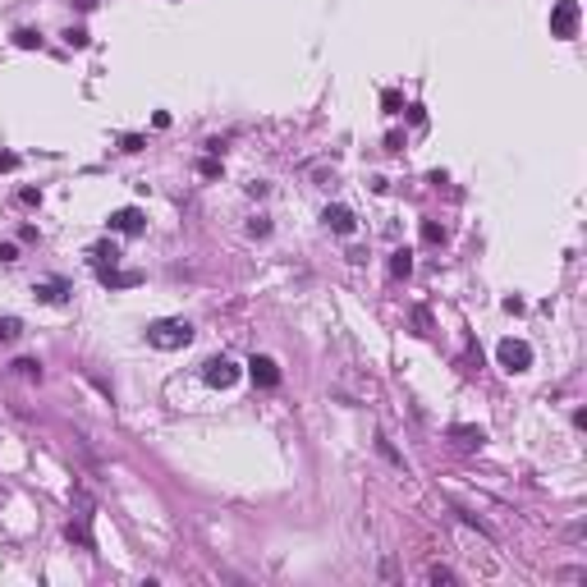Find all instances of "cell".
I'll return each mask as SVG.
<instances>
[{
    "label": "cell",
    "instance_id": "cell-1",
    "mask_svg": "<svg viewBox=\"0 0 587 587\" xmlns=\"http://www.w3.org/2000/svg\"><path fill=\"white\" fill-rule=\"evenodd\" d=\"M189 340H193L189 321H152L147 326V345H156V349H184Z\"/></svg>",
    "mask_w": 587,
    "mask_h": 587
},
{
    "label": "cell",
    "instance_id": "cell-2",
    "mask_svg": "<svg viewBox=\"0 0 587 587\" xmlns=\"http://www.w3.org/2000/svg\"><path fill=\"white\" fill-rule=\"evenodd\" d=\"M578 18H583L578 0H555V9H551V37H560V42L578 37Z\"/></svg>",
    "mask_w": 587,
    "mask_h": 587
},
{
    "label": "cell",
    "instance_id": "cell-3",
    "mask_svg": "<svg viewBox=\"0 0 587 587\" xmlns=\"http://www.w3.org/2000/svg\"><path fill=\"white\" fill-rule=\"evenodd\" d=\"M496 358H501L505 371H527V367H532V349H527L523 340H501Z\"/></svg>",
    "mask_w": 587,
    "mask_h": 587
},
{
    "label": "cell",
    "instance_id": "cell-4",
    "mask_svg": "<svg viewBox=\"0 0 587 587\" xmlns=\"http://www.w3.org/2000/svg\"><path fill=\"white\" fill-rule=\"evenodd\" d=\"M248 371H252V381H257L262 390H276V386H280V367H276V358H267V354L252 358Z\"/></svg>",
    "mask_w": 587,
    "mask_h": 587
},
{
    "label": "cell",
    "instance_id": "cell-5",
    "mask_svg": "<svg viewBox=\"0 0 587 587\" xmlns=\"http://www.w3.org/2000/svg\"><path fill=\"white\" fill-rule=\"evenodd\" d=\"M234 381H239V367H234L230 358H211V363H207V386H216V390H230Z\"/></svg>",
    "mask_w": 587,
    "mask_h": 587
},
{
    "label": "cell",
    "instance_id": "cell-6",
    "mask_svg": "<svg viewBox=\"0 0 587 587\" xmlns=\"http://www.w3.org/2000/svg\"><path fill=\"white\" fill-rule=\"evenodd\" d=\"M142 225H147V216H142L138 207H120V211L111 216V230H115V234H142Z\"/></svg>",
    "mask_w": 587,
    "mask_h": 587
},
{
    "label": "cell",
    "instance_id": "cell-7",
    "mask_svg": "<svg viewBox=\"0 0 587 587\" xmlns=\"http://www.w3.org/2000/svg\"><path fill=\"white\" fill-rule=\"evenodd\" d=\"M33 294L42 303H65V298H69V285H65L60 276H46V280H37V285H33Z\"/></svg>",
    "mask_w": 587,
    "mask_h": 587
},
{
    "label": "cell",
    "instance_id": "cell-8",
    "mask_svg": "<svg viewBox=\"0 0 587 587\" xmlns=\"http://www.w3.org/2000/svg\"><path fill=\"white\" fill-rule=\"evenodd\" d=\"M101 285H106V289H133V285H142V271H115V267H101Z\"/></svg>",
    "mask_w": 587,
    "mask_h": 587
},
{
    "label": "cell",
    "instance_id": "cell-9",
    "mask_svg": "<svg viewBox=\"0 0 587 587\" xmlns=\"http://www.w3.org/2000/svg\"><path fill=\"white\" fill-rule=\"evenodd\" d=\"M321 220H326L335 234H354V211H349V207H326V211H321Z\"/></svg>",
    "mask_w": 587,
    "mask_h": 587
},
{
    "label": "cell",
    "instance_id": "cell-10",
    "mask_svg": "<svg viewBox=\"0 0 587 587\" xmlns=\"http://www.w3.org/2000/svg\"><path fill=\"white\" fill-rule=\"evenodd\" d=\"M449 436H454V440H459V445H464V449H477V445H482V440H486V432H482V427H468V423L449 427Z\"/></svg>",
    "mask_w": 587,
    "mask_h": 587
},
{
    "label": "cell",
    "instance_id": "cell-11",
    "mask_svg": "<svg viewBox=\"0 0 587 587\" xmlns=\"http://www.w3.org/2000/svg\"><path fill=\"white\" fill-rule=\"evenodd\" d=\"M69 542H74V546H83V551H96V542H92V527H87V514H83V518H74V523H69Z\"/></svg>",
    "mask_w": 587,
    "mask_h": 587
},
{
    "label": "cell",
    "instance_id": "cell-12",
    "mask_svg": "<svg viewBox=\"0 0 587 587\" xmlns=\"http://www.w3.org/2000/svg\"><path fill=\"white\" fill-rule=\"evenodd\" d=\"M390 276H395V280H408V276H413V252H408V248L390 252Z\"/></svg>",
    "mask_w": 587,
    "mask_h": 587
},
{
    "label": "cell",
    "instance_id": "cell-13",
    "mask_svg": "<svg viewBox=\"0 0 587 587\" xmlns=\"http://www.w3.org/2000/svg\"><path fill=\"white\" fill-rule=\"evenodd\" d=\"M18 335H23V321L18 317H0V340L9 345V340H18Z\"/></svg>",
    "mask_w": 587,
    "mask_h": 587
},
{
    "label": "cell",
    "instance_id": "cell-14",
    "mask_svg": "<svg viewBox=\"0 0 587 587\" xmlns=\"http://www.w3.org/2000/svg\"><path fill=\"white\" fill-rule=\"evenodd\" d=\"M14 371H18L23 381H37V376H42V363H37V358H18Z\"/></svg>",
    "mask_w": 587,
    "mask_h": 587
},
{
    "label": "cell",
    "instance_id": "cell-15",
    "mask_svg": "<svg viewBox=\"0 0 587 587\" xmlns=\"http://www.w3.org/2000/svg\"><path fill=\"white\" fill-rule=\"evenodd\" d=\"M92 257L101 262V267H115V257H120V248H115V243H96V248H92Z\"/></svg>",
    "mask_w": 587,
    "mask_h": 587
},
{
    "label": "cell",
    "instance_id": "cell-16",
    "mask_svg": "<svg viewBox=\"0 0 587 587\" xmlns=\"http://www.w3.org/2000/svg\"><path fill=\"white\" fill-rule=\"evenodd\" d=\"M423 243H445V230L436 220H423Z\"/></svg>",
    "mask_w": 587,
    "mask_h": 587
},
{
    "label": "cell",
    "instance_id": "cell-17",
    "mask_svg": "<svg viewBox=\"0 0 587 587\" xmlns=\"http://www.w3.org/2000/svg\"><path fill=\"white\" fill-rule=\"evenodd\" d=\"M14 42L23 46V51H33V46H42V33H33V28H23V33H14Z\"/></svg>",
    "mask_w": 587,
    "mask_h": 587
},
{
    "label": "cell",
    "instance_id": "cell-18",
    "mask_svg": "<svg viewBox=\"0 0 587 587\" xmlns=\"http://www.w3.org/2000/svg\"><path fill=\"white\" fill-rule=\"evenodd\" d=\"M198 174H202V179H216V174H220V161H216V156H207V161H198Z\"/></svg>",
    "mask_w": 587,
    "mask_h": 587
},
{
    "label": "cell",
    "instance_id": "cell-19",
    "mask_svg": "<svg viewBox=\"0 0 587 587\" xmlns=\"http://www.w3.org/2000/svg\"><path fill=\"white\" fill-rule=\"evenodd\" d=\"M427 578H432V583H454V569H445V564H432V569H427Z\"/></svg>",
    "mask_w": 587,
    "mask_h": 587
},
{
    "label": "cell",
    "instance_id": "cell-20",
    "mask_svg": "<svg viewBox=\"0 0 587 587\" xmlns=\"http://www.w3.org/2000/svg\"><path fill=\"white\" fill-rule=\"evenodd\" d=\"M376 449H381V454H386V459H390V464H399V468H404V459H399V454H395V445H390V440H386V436H376Z\"/></svg>",
    "mask_w": 587,
    "mask_h": 587
},
{
    "label": "cell",
    "instance_id": "cell-21",
    "mask_svg": "<svg viewBox=\"0 0 587 587\" xmlns=\"http://www.w3.org/2000/svg\"><path fill=\"white\" fill-rule=\"evenodd\" d=\"M381 106H386V111L395 115V111H399V106H404V101H399V92H395V87H386V92H381Z\"/></svg>",
    "mask_w": 587,
    "mask_h": 587
},
{
    "label": "cell",
    "instance_id": "cell-22",
    "mask_svg": "<svg viewBox=\"0 0 587 587\" xmlns=\"http://www.w3.org/2000/svg\"><path fill=\"white\" fill-rule=\"evenodd\" d=\"M248 230L257 234V239H267V234H271V220H267V216H252V220H248Z\"/></svg>",
    "mask_w": 587,
    "mask_h": 587
},
{
    "label": "cell",
    "instance_id": "cell-23",
    "mask_svg": "<svg viewBox=\"0 0 587 587\" xmlns=\"http://www.w3.org/2000/svg\"><path fill=\"white\" fill-rule=\"evenodd\" d=\"M65 42H69V46H87V28H69V33H65Z\"/></svg>",
    "mask_w": 587,
    "mask_h": 587
},
{
    "label": "cell",
    "instance_id": "cell-24",
    "mask_svg": "<svg viewBox=\"0 0 587 587\" xmlns=\"http://www.w3.org/2000/svg\"><path fill=\"white\" fill-rule=\"evenodd\" d=\"M0 262H18V243H0Z\"/></svg>",
    "mask_w": 587,
    "mask_h": 587
},
{
    "label": "cell",
    "instance_id": "cell-25",
    "mask_svg": "<svg viewBox=\"0 0 587 587\" xmlns=\"http://www.w3.org/2000/svg\"><path fill=\"white\" fill-rule=\"evenodd\" d=\"M120 147H124V152H142V138H138V133H124Z\"/></svg>",
    "mask_w": 587,
    "mask_h": 587
},
{
    "label": "cell",
    "instance_id": "cell-26",
    "mask_svg": "<svg viewBox=\"0 0 587 587\" xmlns=\"http://www.w3.org/2000/svg\"><path fill=\"white\" fill-rule=\"evenodd\" d=\"M14 165H18V156H14V152H0V170H14Z\"/></svg>",
    "mask_w": 587,
    "mask_h": 587
}]
</instances>
